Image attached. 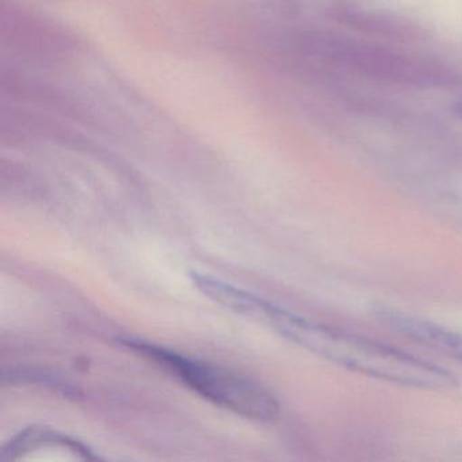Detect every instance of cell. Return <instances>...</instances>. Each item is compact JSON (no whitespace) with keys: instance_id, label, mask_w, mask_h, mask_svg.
Segmentation results:
<instances>
[{"instance_id":"obj_4","label":"cell","mask_w":462,"mask_h":462,"mask_svg":"<svg viewBox=\"0 0 462 462\" xmlns=\"http://www.w3.org/2000/svg\"><path fill=\"white\" fill-rule=\"evenodd\" d=\"M456 112H457V115H458L459 117L462 118V102H461V104L458 105V106H457Z\"/></svg>"},{"instance_id":"obj_2","label":"cell","mask_w":462,"mask_h":462,"mask_svg":"<svg viewBox=\"0 0 462 462\" xmlns=\"http://www.w3.org/2000/svg\"><path fill=\"white\" fill-rule=\"evenodd\" d=\"M118 342L153 362L217 407L262 423L280 418L281 405L274 394L245 375L139 337H121Z\"/></svg>"},{"instance_id":"obj_3","label":"cell","mask_w":462,"mask_h":462,"mask_svg":"<svg viewBox=\"0 0 462 462\" xmlns=\"http://www.w3.org/2000/svg\"><path fill=\"white\" fill-rule=\"evenodd\" d=\"M67 451L83 461H97L99 457L90 446L77 438L44 426H32L18 432L2 448L0 461H17L37 451Z\"/></svg>"},{"instance_id":"obj_1","label":"cell","mask_w":462,"mask_h":462,"mask_svg":"<svg viewBox=\"0 0 462 462\" xmlns=\"http://www.w3.org/2000/svg\"><path fill=\"white\" fill-rule=\"evenodd\" d=\"M232 308L235 313L270 327L305 350L351 372L397 385L434 391L454 388L458 383L453 373L431 362L354 332L310 320L251 291L240 289Z\"/></svg>"}]
</instances>
